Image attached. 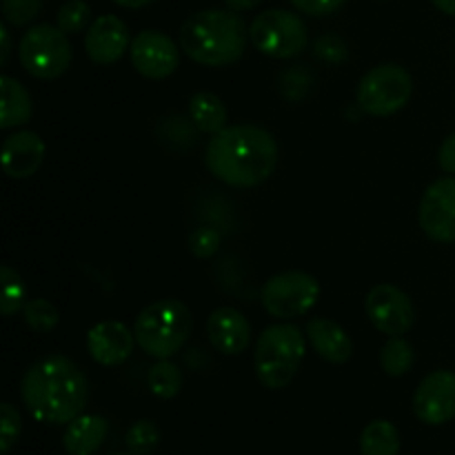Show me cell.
I'll list each match as a JSON object with an SVG mask.
<instances>
[{
    "mask_svg": "<svg viewBox=\"0 0 455 455\" xmlns=\"http://www.w3.org/2000/svg\"><path fill=\"white\" fill-rule=\"evenodd\" d=\"M20 400L40 425H69L87 407V376L67 355H44L22 373Z\"/></svg>",
    "mask_w": 455,
    "mask_h": 455,
    "instance_id": "obj_1",
    "label": "cell"
},
{
    "mask_svg": "<svg viewBox=\"0 0 455 455\" xmlns=\"http://www.w3.org/2000/svg\"><path fill=\"white\" fill-rule=\"evenodd\" d=\"M209 173L229 187H258L278 164V142L256 124H234L212 136L204 154Z\"/></svg>",
    "mask_w": 455,
    "mask_h": 455,
    "instance_id": "obj_2",
    "label": "cell"
},
{
    "mask_svg": "<svg viewBox=\"0 0 455 455\" xmlns=\"http://www.w3.org/2000/svg\"><path fill=\"white\" fill-rule=\"evenodd\" d=\"M247 40V22L231 9H203L180 27V49L203 67L234 65L244 56Z\"/></svg>",
    "mask_w": 455,
    "mask_h": 455,
    "instance_id": "obj_3",
    "label": "cell"
},
{
    "mask_svg": "<svg viewBox=\"0 0 455 455\" xmlns=\"http://www.w3.org/2000/svg\"><path fill=\"white\" fill-rule=\"evenodd\" d=\"M194 331V315L185 302L176 298H163L138 314L133 333L136 345L156 360H169L189 340Z\"/></svg>",
    "mask_w": 455,
    "mask_h": 455,
    "instance_id": "obj_4",
    "label": "cell"
},
{
    "mask_svg": "<svg viewBox=\"0 0 455 455\" xmlns=\"http://www.w3.org/2000/svg\"><path fill=\"white\" fill-rule=\"evenodd\" d=\"M302 360H305V336L296 324H271L258 338L253 369L258 382L265 389L278 391L291 385Z\"/></svg>",
    "mask_w": 455,
    "mask_h": 455,
    "instance_id": "obj_5",
    "label": "cell"
},
{
    "mask_svg": "<svg viewBox=\"0 0 455 455\" xmlns=\"http://www.w3.org/2000/svg\"><path fill=\"white\" fill-rule=\"evenodd\" d=\"M22 69L38 80H56L65 74L74 60L71 43L58 25L40 22L22 34L18 44Z\"/></svg>",
    "mask_w": 455,
    "mask_h": 455,
    "instance_id": "obj_6",
    "label": "cell"
},
{
    "mask_svg": "<svg viewBox=\"0 0 455 455\" xmlns=\"http://www.w3.org/2000/svg\"><path fill=\"white\" fill-rule=\"evenodd\" d=\"M249 40L265 56L287 60L305 52L309 44V31L298 13L287 9H267L253 18Z\"/></svg>",
    "mask_w": 455,
    "mask_h": 455,
    "instance_id": "obj_7",
    "label": "cell"
},
{
    "mask_svg": "<svg viewBox=\"0 0 455 455\" xmlns=\"http://www.w3.org/2000/svg\"><path fill=\"white\" fill-rule=\"evenodd\" d=\"M413 93V80L404 67L385 62L363 76L358 84V107L369 116L385 118L395 114L409 102Z\"/></svg>",
    "mask_w": 455,
    "mask_h": 455,
    "instance_id": "obj_8",
    "label": "cell"
},
{
    "mask_svg": "<svg viewBox=\"0 0 455 455\" xmlns=\"http://www.w3.org/2000/svg\"><path fill=\"white\" fill-rule=\"evenodd\" d=\"M262 307L278 320L307 315L320 298V283L307 271H283L271 275L262 287Z\"/></svg>",
    "mask_w": 455,
    "mask_h": 455,
    "instance_id": "obj_9",
    "label": "cell"
},
{
    "mask_svg": "<svg viewBox=\"0 0 455 455\" xmlns=\"http://www.w3.org/2000/svg\"><path fill=\"white\" fill-rule=\"evenodd\" d=\"M364 311L373 327L389 338L404 336L411 331L413 323H416V307H413L411 298L395 284H376L367 293Z\"/></svg>",
    "mask_w": 455,
    "mask_h": 455,
    "instance_id": "obj_10",
    "label": "cell"
},
{
    "mask_svg": "<svg viewBox=\"0 0 455 455\" xmlns=\"http://www.w3.org/2000/svg\"><path fill=\"white\" fill-rule=\"evenodd\" d=\"M420 229L440 244L455 243V176L438 178L427 187L418 209Z\"/></svg>",
    "mask_w": 455,
    "mask_h": 455,
    "instance_id": "obj_11",
    "label": "cell"
},
{
    "mask_svg": "<svg viewBox=\"0 0 455 455\" xmlns=\"http://www.w3.org/2000/svg\"><path fill=\"white\" fill-rule=\"evenodd\" d=\"M132 67L147 80H164L180 67V52L164 31L145 29L129 47Z\"/></svg>",
    "mask_w": 455,
    "mask_h": 455,
    "instance_id": "obj_12",
    "label": "cell"
},
{
    "mask_svg": "<svg viewBox=\"0 0 455 455\" xmlns=\"http://www.w3.org/2000/svg\"><path fill=\"white\" fill-rule=\"evenodd\" d=\"M413 413L429 427L451 422L455 418V373L438 369L422 378L413 394Z\"/></svg>",
    "mask_w": 455,
    "mask_h": 455,
    "instance_id": "obj_13",
    "label": "cell"
},
{
    "mask_svg": "<svg viewBox=\"0 0 455 455\" xmlns=\"http://www.w3.org/2000/svg\"><path fill=\"white\" fill-rule=\"evenodd\" d=\"M129 47L127 25L114 13L98 16L84 34V52L93 65H114Z\"/></svg>",
    "mask_w": 455,
    "mask_h": 455,
    "instance_id": "obj_14",
    "label": "cell"
},
{
    "mask_svg": "<svg viewBox=\"0 0 455 455\" xmlns=\"http://www.w3.org/2000/svg\"><path fill=\"white\" fill-rule=\"evenodd\" d=\"M136 333L118 320H102L87 333V351L93 363L102 367H118L132 355Z\"/></svg>",
    "mask_w": 455,
    "mask_h": 455,
    "instance_id": "obj_15",
    "label": "cell"
},
{
    "mask_svg": "<svg viewBox=\"0 0 455 455\" xmlns=\"http://www.w3.org/2000/svg\"><path fill=\"white\" fill-rule=\"evenodd\" d=\"M209 342L222 355H240L251 342V324L243 311L234 307H218L207 318Z\"/></svg>",
    "mask_w": 455,
    "mask_h": 455,
    "instance_id": "obj_16",
    "label": "cell"
},
{
    "mask_svg": "<svg viewBox=\"0 0 455 455\" xmlns=\"http://www.w3.org/2000/svg\"><path fill=\"white\" fill-rule=\"evenodd\" d=\"M43 138L36 132H16L4 138L3 142V169L13 180L31 178L40 169L44 160Z\"/></svg>",
    "mask_w": 455,
    "mask_h": 455,
    "instance_id": "obj_17",
    "label": "cell"
},
{
    "mask_svg": "<svg viewBox=\"0 0 455 455\" xmlns=\"http://www.w3.org/2000/svg\"><path fill=\"white\" fill-rule=\"evenodd\" d=\"M307 340L315 354L331 364L349 363L354 355V340L338 323L329 318H311L305 327Z\"/></svg>",
    "mask_w": 455,
    "mask_h": 455,
    "instance_id": "obj_18",
    "label": "cell"
},
{
    "mask_svg": "<svg viewBox=\"0 0 455 455\" xmlns=\"http://www.w3.org/2000/svg\"><path fill=\"white\" fill-rule=\"evenodd\" d=\"M107 431H109V425L105 418L80 413L67 425L62 434V447L69 455H93L105 443Z\"/></svg>",
    "mask_w": 455,
    "mask_h": 455,
    "instance_id": "obj_19",
    "label": "cell"
},
{
    "mask_svg": "<svg viewBox=\"0 0 455 455\" xmlns=\"http://www.w3.org/2000/svg\"><path fill=\"white\" fill-rule=\"evenodd\" d=\"M0 93H3L0 129L7 132V129L20 127V124L29 123L31 116H34V100H31V93L27 92L25 84L4 74L3 78H0Z\"/></svg>",
    "mask_w": 455,
    "mask_h": 455,
    "instance_id": "obj_20",
    "label": "cell"
},
{
    "mask_svg": "<svg viewBox=\"0 0 455 455\" xmlns=\"http://www.w3.org/2000/svg\"><path fill=\"white\" fill-rule=\"evenodd\" d=\"M189 120L198 132L216 136L227 127V107L216 93L198 92L189 100Z\"/></svg>",
    "mask_w": 455,
    "mask_h": 455,
    "instance_id": "obj_21",
    "label": "cell"
},
{
    "mask_svg": "<svg viewBox=\"0 0 455 455\" xmlns=\"http://www.w3.org/2000/svg\"><path fill=\"white\" fill-rule=\"evenodd\" d=\"M360 453L363 455H398L400 434L389 420H373L360 434Z\"/></svg>",
    "mask_w": 455,
    "mask_h": 455,
    "instance_id": "obj_22",
    "label": "cell"
},
{
    "mask_svg": "<svg viewBox=\"0 0 455 455\" xmlns=\"http://www.w3.org/2000/svg\"><path fill=\"white\" fill-rule=\"evenodd\" d=\"M413 363H416V351H413L411 342L404 340V336L389 338L385 342L380 351V367L387 376H404V373L411 371Z\"/></svg>",
    "mask_w": 455,
    "mask_h": 455,
    "instance_id": "obj_23",
    "label": "cell"
},
{
    "mask_svg": "<svg viewBox=\"0 0 455 455\" xmlns=\"http://www.w3.org/2000/svg\"><path fill=\"white\" fill-rule=\"evenodd\" d=\"M147 387L160 400H172L182 389V371L172 360H158L147 373Z\"/></svg>",
    "mask_w": 455,
    "mask_h": 455,
    "instance_id": "obj_24",
    "label": "cell"
},
{
    "mask_svg": "<svg viewBox=\"0 0 455 455\" xmlns=\"http://www.w3.org/2000/svg\"><path fill=\"white\" fill-rule=\"evenodd\" d=\"M0 284H3V291H0V314L9 318V315L22 311V307L27 305V284L22 275L9 265H3V269H0Z\"/></svg>",
    "mask_w": 455,
    "mask_h": 455,
    "instance_id": "obj_25",
    "label": "cell"
},
{
    "mask_svg": "<svg viewBox=\"0 0 455 455\" xmlns=\"http://www.w3.org/2000/svg\"><path fill=\"white\" fill-rule=\"evenodd\" d=\"M22 320H25L27 327L36 333H49L58 327L60 323V314H58V307L53 302H49L47 298H31L27 300V305L22 307Z\"/></svg>",
    "mask_w": 455,
    "mask_h": 455,
    "instance_id": "obj_26",
    "label": "cell"
},
{
    "mask_svg": "<svg viewBox=\"0 0 455 455\" xmlns=\"http://www.w3.org/2000/svg\"><path fill=\"white\" fill-rule=\"evenodd\" d=\"M129 453L133 455H151L160 444V427L154 420H138L129 427L124 435Z\"/></svg>",
    "mask_w": 455,
    "mask_h": 455,
    "instance_id": "obj_27",
    "label": "cell"
},
{
    "mask_svg": "<svg viewBox=\"0 0 455 455\" xmlns=\"http://www.w3.org/2000/svg\"><path fill=\"white\" fill-rule=\"evenodd\" d=\"M92 7L84 0H67L56 13V25L69 34H80V31H87L92 25Z\"/></svg>",
    "mask_w": 455,
    "mask_h": 455,
    "instance_id": "obj_28",
    "label": "cell"
},
{
    "mask_svg": "<svg viewBox=\"0 0 455 455\" xmlns=\"http://www.w3.org/2000/svg\"><path fill=\"white\" fill-rule=\"evenodd\" d=\"M22 418L12 403L0 404V453L9 455L20 440Z\"/></svg>",
    "mask_w": 455,
    "mask_h": 455,
    "instance_id": "obj_29",
    "label": "cell"
},
{
    "mask_svg": "<svg viewBox=\"0 0 455 455\" xmlns=\"http://www.w3.org/2000/svg\"><path fill=\"white\" fill-rule=\"evenodd\" d=\"M3 18L12 27H27L43 12V0H3Z\"/></svg>",
    "mask_w": 455,
    "mask_h": 455,
    "instance_id": "obj_30",
    "label": "cell"
},
{
    "mask_svg": "<svg viewBox=\"0 0 455 455\" xmlns=\"http://www.w3.org/2000/svg\"><path fill=\"white\" fill-rule=\"evenodd\" d=\"M220 249V234L213 227H200V229L191 231L189 235V251L191 256L207 260L213 253Z\"/></svg>",
    "mask_w": 455,
    "mask_h": 455,
    "instance_id": "obj_31",
    "label": "cell"
},
{
    "mask_svg": "<svg viewBox=\"0 0 455 455\" xmlns=\"http://www.w3.org/2000/svg\"><path fill=\"white\" fill-rule=\"evenodd\" d=\"M345 3L347 0H291L293 7L307 16H331Z\"/></svg>",
    "mask_w": 455,
    "mask_h": 455,
    "instance_id": "obj_32",
    "label": "cell"
},
{
    "mask_svg": "<svg viewBox=\"0 0 455 455\" xmlns=\"http://www.w3.org/2000/svg\"><path fill=\"white\" fill-rule=\"evenodd\" d=\"M315 53H318L320 58H327V60L340 62L347 58V47L338 36H324V38H320L318 43H315Z\"/></svg>",
    "mask_w": 455,
    "mask_h": 455,
    "instance_id": "obj_33",
    "label": "cell"
},
{
    "mask_svg": "<svg viewBox=\"0 0 455 455\" xmlns=\"http://www.w3.org/2000/svg\"><path fill=\"white\" fill-rule=\"evenodd\" d=\"M438 163H440V167H443V172L455 176V133L444 138L443 145H440Z\"/></svg>",
    "mask_w": 455,
    "mask_h": 455,
    "instance_id": "obj_34",
    "label": "cell"
},
{
    "mask_svg": "<svg viewBox=\"0 0 455 455\" xmlns=\"http://www.w3.org/2000/svg\"><path fill=\"white\" fill-rule=\"evenodd\" d=\"M0 40H3V49H0V65L7 67L9 56H12V36H9L7 22L0 25Z\"/></svg>",
    "mask_w": 455,
    "mask_h": 455,
    "instance_id": "obj_35",
    "label": "cell"
},
{
    "mask_svg": "<svg viewBox=\"0 0 455 455\" xmlns=\"http://www.w3.org/2000/svg\"><path fill=\"white\" fill-rule=\"evenodd\" d=\"M227 9L231 12H249V9H256L258 4H262V0H225Z\"/></svg>",
    "mask_w": 455,
    "mask_h": 455,
    "instance_id": "obj_36",
    "label": "cell"
},
{
    "mask_svg": "<svg viewBox=\"0 0 455 455\" xmlns=\"http://www.w3.org/2000/svg\"><path fill=\"white\" fill-rule=\"evenodd\" d=\"M114 4H118V7H124V9H142L147 7V4H151L154 0H111Z\"/></svg>",
    "mask_w": 455,
    "mask_h": 455,
    "instance_id": "obj_37",
    "label": "cell"
},
{
    "mask_svg": "<svg viewBox=\"0 0 455 455\" xmlns=\"http://www.w3.org/2000/svg\"><path fill=\"white\" fill-rule=\"evenodd\" d=\"M431 3H434L438 12L447 13V16H455V0H431Z\"/></svg>",
    "mask_w": 455,
    "mask_h": 455,
    "instance_id": "obj_38",
    "label": "cell"
},
{
    "mask_svg": "<svg viewBox=\"0 0 455 455\" xmlns=\"http://www.w3.org/2000/svg\"><path fill=\"white\" fill-rule=\"evenodd\" d=\"M118 455H133V453H118Z\"/></svg>",
    "mask_w": 455,
    "mask_h": 455,
    "instance_id": "obj_39",
    "label": "cell"
}]
</instances>
